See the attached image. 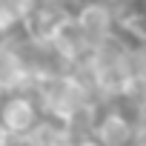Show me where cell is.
Returning a JSON list of instances; mask_svg holds the SVG:
<instances>
[{"instance_id":"6","label":"cell","mask_w":146,"mask_h":146,"mask_svg":"<svg viewBox=\"0 0 146 146\" xmlns=\"http://www.w3.org/2000/svg\"><path fill=\"white\" fill-rule=\"evenodd\" d=\"M52 146H78V137H72L69 132H63V129H60V135L52 140Z\"/></svg>"},{"instance_id":"8","label":"cell","mask_w":146,"mask_h":146,"mask_svg":"<svg viewBox=\"0 0 146 146\" xmlns=\"http://www.w3.org/2000/svg\"><path fill=\"white\" fill-rule=\"evenodd\" d=\"M0 146H12V135L3 129V123H0Z\"/></svg>"},{"instance_id":"7","label":"cell","mask_w":146,"mask_h":146,"mask_svg":"<svg viewBox=\"0 0 146 146\" xmlns=\"http://www.w3.org/2000/svg\"><path fill=\"white\" fill-rule=\"evenodd\" d=\"M15 32H9V29H3V26H0V49H3V46H12L15 43Z\"/></svg>"},{"instance_id":"2","label":"cell","mask_w":146,"mask_h":146,"mask_svg":"<svg viewBox=\"0 0 146 146\" xmlns=\"http://www.w3.org/2000/svg\"><path fill=\"white\" fill-rule=\"evenodd\" d=\"M40 117V109L37 103L23 95V92H6L0 95V123H3V129L12 135V140L23 137Z\"/></svg>"},{"instance_id":"5","label":"cell","mask_w":146,"mask_h":146,"mask_svg":"<svg viewBox=\"0 0 146 146\" xmlns=\"http://www.w3.org/2000/svg\"><path fill=\"white\" fill-rule=\"evenodd\" d=\"M60 123L57 120H52V117H37V123L23 135V137H17L23 146H52V140L60 135Z\"/></svg>"},{"instance_id":"4","label":"cell","mask_w":146,"mask_h":146,"mask_svg":"<svg viewBox=\"0 0 146 146\" xmlns=\"http://www.w3.org/2000/svg\"><path fill=\"white\" fill-rule=\"evenodd\" d=\"M20 80H23V66L17 60V52L12 46H3L0 49V95L17 92Z\"/></svg>"},{"instance_id":"3","label":"cell","mask_w":146,"mask_h":146,"mask_svg":"<svg viewBox=\"0 0 146 146\" xmlns=\"http://www.w3.org/2000/svg\"><path fill=\"white\" fill-rule=\"evenodd\" d=\"M92 137L100 146H132L135 137V120L120 112V109H106L95 117L92 126Z\"/></svg>"},{"instance_id":"9","label":"cell","mask_w":146,"mask_h":146,"mask_svg":"<svg viewBox=\"0 0 146 146\" xmlns=\"http://www.w3.org/2000/svg\"><path fill=\"white\" fill-rule=\"evenodd\" d=\"M78 146H100V143H98V140L89 135V137H80V140H78Z\"/></svg>"},{"instance_id":"1","label":"cell","mask_w":146,"mask_h":146,"mask_svg":"<svg viewBox=\"0 0 146 146\" xmlns=\"http://www.w3.org/2000/svg\"><path fill=\"white\" fill-rule=\"evenodd\" d=\"M78 32L83 35V40L89 43V49H95L98 43H103L109 35H115V12L109 6H103L100 0H89V3H80L78 12L72 15Z\"/></svg>"}]
</instances>
